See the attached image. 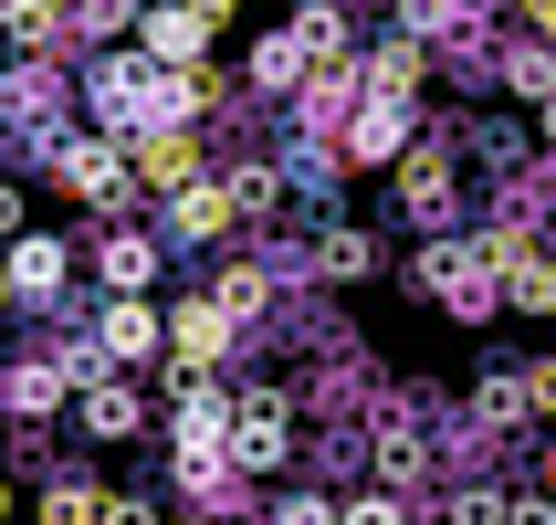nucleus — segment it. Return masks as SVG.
I'll return each mask as SVG.
<instances>
[{"label": "nucleus", "mask_w": 556, "mask_h": 525, "mask_svg": "<svg viewBox=\"0 0 556 525\" xmlns=\"http://www.w3.org/2000/svg\"><path fill=\"white\" fill-rule=\"evenodd\" d=\"M546 504H556V452H546Z\"/></svg>", "instance_id": "30"}, {"label": "nucleus", "mask_w": 556, "mask_h": 525, "mask_svg": "<svg viewBox=\"0 0 556 525\" xmlns=\"http://www.w3.org/2000/svg\"><path fill=\"white\" fill-rule=\"evenodd\" d=\"M74 421H85V441H137L148 432V400H137V378H85V389H74Z\"/></svg>", "instance_id": "9"}, {"label": "nucleus", "mask_w": 556, "mask_h": 525, "mask_svg": "<svg viewBox=\"0 0 556 525\" xmlns=\"http://www.w3.org/2000/svg\"><path fill=\"white\" fill-rule=\"evenodd\" d=\"M231 337H242V326H231V315H220L211 295H179V305L157 315V347L179 358V378H211L220 358H231Z\"/></svg>", "instance_id": "3"}, {"label": "nucleus", "mask_w": 556, "mask_h": 525, "mask_svg": "<svg viewBox=\"0 0 556 525\" xmlns=\"http://www.w3.org/2000/svg\"><path fill=\"white\" fill-rule=\"evenodd\" d=\"M231 221H242V211H231V189H220V179H189L179 200H168V232H157V242H220Z\"/></svg>", "instance_id": "13"}, {"label": "nucleus", "mask_w": 556, "mask_h": 525, "mask_svg": "<svg viewBox=\"0 0 556 525\" xmlns=\"http://www.w3.org/2000/svg\"><path fill=\"white\" fill-rule=\"evenodd\" d=\"M494 74H504L515 95H535V105L556 95V53H546V42H504V53H494Z\"/></svg>", "instance_id": "20"}, {"label": "nucleus", "mask_w": 556, "mask_h": 525, "mask_svg": "<svg viewBox=\"0 0 556 525\" xmlns=\"http://www.w3.org/2000/svg\"><path fill=\"white\" fill-rule=\"evenodd\" d=\"M515 400H526V421H556V358H535V368H515Z\"/></svg>", "instance_id": "21"}, {"label": "nucleus", "mask_w": 556, "mask_h": 525, "mask_svg": "<svg viewBox=\"0 0 556 525\" xmlns=\"http://www.w3.org/2000/svg\"><path fill=\"white\" fill-rule=\"evenodd\" d=\"M220 463H231V473H283V463H294V400H283V389H242V400H231Z\"/></svg>", "instance_id": "1"}, {"label": "nucleus", "mask_w": 556, "mask_h": 525, "mask_svg": "<svg viewBox=\"0 0 556 525\" xmlns=\"http://www.w3.org/2000/svg\"><path fill=\"white\" fill-rule=\"evenodd\" d=\"M0 326H11V295H0Z\"/></svg>", "instance_id": "31"}, {"label": "nucleus", "mask_w": 556, "mask_h": 525, "mask_svg": "<svg viewBox=\"0 0 556 525\" xmlns=\"http://www.w3.org/2000/svg\"><path fill=\"white\" fill-rule=\"evenodd\" d=\"M94 358H105V368H148V358H157V305H148V295H105V315H94Z\"/></svg>", "instance_id": "8"}, {"label": "nucleus", "mask_w": 556, "mask_h": 525, "mask_svg": "<svg viewBox=\"0 0 556 525\" xmlns=\"http://www.w3.org/2000/svg\"><path fill=\"white\" fill-rule=\"evenodd\" d=\"M157 252H168L157 232H126V221H116V232L94 242V274H105V295H148V284H157Z\"/></svg>", "instance_id": "12"}, {"label": "nucleus", "mask_w": 556, "mask_h": 525, "mask_svg": "<svg viewBox=\"0 0 556 525\" xmlns=\"http://www.w3.org/2000/svg\"><path fill=\"white\" fill-rule=\"evenodd\" d=\"M420 473H431V441H420L400 410H389V421H378V484L400 495V484H420Z\"/></svg>", "instance_id": "17"}, {"label": "nucleus", "mask_w": 556, "mask_h": 525, "mask_svg": "<svg viewBox=\"0 0 556 525\" xmlns=\"http://www.w3.org/2000/svg\"><path fill=\"white\" fill-rule=\"evenodd\" d=\"M274 525H337V504H326V495H283Z\"/></svg>", "instance_id": "25"}, {"label": "nucleus", "mask_w": 556, "mask_h": 525, "mask_svg": "<svg viewBox=\"0 0 556 525\" xmlns=\"http://www.w3.org/2000/svg\"><path fill=\"white\" fill-rule=\"evenodd\" d=\"M63 274H74V242H63V232H11V242H0V295H11V305H53Z\"/></svg>", "instance_id": "4"}, {"label": "nucleus", "mask_w": 556, "mask_h": 525, "mask_svg": "<svg viewBox=\"0 0 556 525\" xmlns=\"http://www.w3.org/2000/svg\"><path fill=\"white\" fill-rule=\"evenodd\" d=\"M211 305L231 315V326H263V315H274V274H263V263H231V274L211 284Z\"/></svg>", "instance_id": "18"}, {"label": "nucleus", "mask_w": 556, "mask_h": 525, "mask_svg": "<svg viewBox=\"0 0 556 525\" xmlns=\"http://www.w3.org/2000/svg\"><path fill=\"white\" fill-rule=\"evenodd\" d=\"M11 232H22V189L0 179V242H11Z\"/></svg>", "instance_id": "27"}, {"label": "nucleus", "mask_w": 556, "mask_h": 525, "mask_svg": "<svg viewBox=\"0 0 556 525\" xmlns=\"http://www.w3.org/2000/svg\"><path fill=\"white\" fill-rule=\"evenodd\" d=\"M315 274H326V284H368V274H378V232L326 221V232H315Z\"/></svg>", "instance_id": "14"}, {"label": "nucleus", "mask_w": 556, "mask_h": 525, "mask_svg": "<svg viewBox=\"0 0 556 525\" xmlns=\"http://www.w3.org/2000/svg\"><path fill=\"white\" fill-rule=\"evenodd\" d=\"M357 85H368V95H389V105H409V95L431 85V53H420V42H378V53L357 63Z\"/></svg>", "instance_id": "15"}, {"label": "nucleus", "mask_w": 556, "mask_h": 525, "mask_svg": "<svg viewBox=\"0 0 556 525\" xmlns=\"http://www.w3.org/2000/svg\"><path fill=\"white\" fill-rule=\"evenodd\" d=\"M200 53H211V22H200V11H179V0H148V11H137V63L189 74Z\"/></svg>", "instance_id": "6"}, {"label": "nucleus", "mask_w": 556, "mask_h": 525, "mask_svg": "<svg viewBox=\"0 0 556 525\" xmlns=\"http://www.w3.org/2000/svg\"><path fill=\"white\" fill-rule=\"evenodd\" d=\"M294 11H305V0H294Z\"/></svg>", "instance_id": "32"}, {"label": "nucleus", "mask_w": 556, "mask_h": 525, "mask_svg": "<svg viewBox=\"0 0 556 525\" xmlns=\"http://www.w3.org/2000/svg\"><path fill=\"white\" fill-rule=\"evenodd\" d=\"M400 148H409V105H389V95H368L337 137V158H357V168H400Z\"/></svg>", "instance_id": "10"}, {"label": "nucleus", "mask_w": 556, "mask_h": 525, "mask_svg": "<svg viewBox=\"0 0 556 525\" xmlns=\"http://www.w3.org/2000/svg\"><path fill=\"white\" fill-rule=\"evenodd\" d=\"M53 189L85 211H126V148L116 137H53Z\"/></svg>", "instance_id": "2"}, {"label": "nucleus", "mask_w": 556, "mask_h": 525, "mask_svg": "<svg viewBox=\"0 0 556 525\" xmlns=\"http://www.w3.org/2000/svg\"><path fill=\"white\" fill-rule=\"evenodd\" d=\"M305 42H294V32H263V42H252V95H305Z\"/></svg>", "instance_id": "16"}, {"label": "nucleus", "mask_w": 556, "mask_h": 525, "mask_svg": "<svg viewBox=\"0 0 556 525\" xmlns=\"http://www.w3.org/2000/svg\"><path fill=\"white\" fill-rule=\"evenodd\" d=\"M452 211H463V179H452V148H400V221H420V232H452Z\"/></svg>", "instance_id": "5"}, {"label": "nucleus", "mask_w": 556, "mask_h": 525, "mask_svg": "<svg viewBox=\"0 0 556 525\" xmlns=\"http://www.w3.org/2000/svg\"><path fill=\"white\" fill-rule=\"evenodd\" d=\"M504 525H556V504L546 495H504Z\"/></svg>", "instance_id": "26"}, {"label": "nucleus", "mask_w": 556, "mask_h": 525, "mask_svg": "<svg viewBox=\"0 0 556 525\" xmlns=\"http://www.w3.org/2000/svg\"><path fill=\"white\" fill-rule=\"evenodd\" d=\"M105 515V484H94V473H53V484H42V525H94Z\"/></svg>", "instance_id": "19"}, {"label": "nucleus", "mask_w": 556, "mask_h": 525, "mask_svg": "<svg viewBox=\"0 0 556 525\" xmlns=\"http://www.w3.org/2000/svg\"><path fill=\"white\" fill-rule=\"evenodd\" d=\"M337 525H409V504H400V495H346Z\"/></svg>", "instance_id": "23"}, {"label": "nucleus", "mask_w": 556, "mask_h": 525, "mask_svg": "<svg viewBox=\"0 0 556 525\" xmlns=\"http://www.w3.org/2000/svg\"><path fill=\"white\" fill-rule=\"evenodd\" d=\"M179 11H200V22H231V11H242V0H179Z\"/></svg>", "instance_id": "28"}, {"label": "nucleus", "mask_w": 556, "mask_h": 525, "mask_svg": "<svg viewBox=\"0 0 556 525\" xmlns=\"http://www.w3.org/2000/svg\"><path fill=\"white\" fill-rule=\"evenodd\" d=\"M0 525H11V473H0Z\"/></svg>", "instance_id": "29"}, {"label": "nucleus", "mask_w": 556, "mask_h": 525, "mask_svg": "<svg viewBox=\"0 0 556 525\" xmlns=\"http://www.w3.org/2000/svg\"><path fill=\"white\" fill-rule=\"evenodd\" d=\"M126 179H148L157 200H179V189L200 179V126H148L137 158H126Z\"/></svg>", "instance_id": "7"}, {"label": "nucleus", "mask_w": 556, "mask_h": 525, "mask_svg": "<svg viewBox=\"0 0 556 525\" xmlns=\"http://www.w3.org/2000/svg\"><path fill=\"white\" fill-rule=\"evenodd\" d=\"M441 525H504V484H463Z\"/></svg>", "instance_id": "22"}, {"label": "nucleus", "mask_w": 556, "mask_h": 525, "mask_svg": "<svg viewBox=\"0 0 556 525\" xmlns=\"http://www.w3.org/2000/svg\"><path fill=\"white\" fill-rule=\"evenodd\" d=\"M53 463V441H42V421H22V432H11V473H42Z\"/></svg>", "instance_id": "24"}, {"label": "nucleus", "mask_w": 556, "mask_h": 525, "mask_svg": "<svg viewBox=\"0 0 556 525\" xmlns=\"http://www.w3.org/2000/svg\"><path fill=\"white\" fill-rule=\"evenodd\" d=\"M63 400H74L63 358H22V368H0V410H11V421H53Z\"/></svg>", "instance_id": "11"}]
</instances>
